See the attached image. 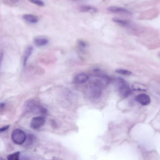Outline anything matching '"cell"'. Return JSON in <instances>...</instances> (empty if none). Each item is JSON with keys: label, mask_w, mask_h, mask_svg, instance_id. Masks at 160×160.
<instances>
[{"label": "cell", "mask_w": 160, "mask_h": 160, "mask_svg": "<svg viewBox=\"0 0 160 160\" xmlns=\"http://www.w3.org/2000/svg\"><path fill=\"white\" fill-rule=\"evenodd\" d=\"M35 137L33 135L28 134L27 137L26 136V140L27 145L28 146L32 145L35 142Z\"/></svg>", "instance_id": "14"}, {"label": "cell", "mask_w": 160, "mask_h": 160, "mask_svg": "<svg viewBox=\"0 0 160 160\" xmlns=\"http://www.w3.org/2000/svg\"><path fill=\"white\" fill-rule=\"evenodd\" d=\"M20 152H17L8 155L7 157L8 160H19V158Z\"/></svg>", "instance_id": "15"}, {"label": "cell", "mask_w": 160, "mask_h": 160, "mask_svg": "<svg viewBox=\"0 0 160 160\" xmlns=\"http://www.w3.org/2000/svg\"><path fill=\"white\" fill-rule=\"evenodd\" d=\"M33 48L31 46H28L26 49L23 58V65L25 67L28 60L32 53Z\"/></svg>", "instance_id": "12"}, {"label": "cell", "mask_w": 160, "mask_h": 160, "mask_svg": "<svg viewBox=\"0 0 160 160\" xmlns=\"http://www.w3.org/2000/svg\"><path fill=\"white\" fill-rule=\"evenodd\" d=\"M22 18L26 22L31 24L36 23L39 21L37 16L31 14H25L23 15Z\"/></svg>", "instance_id": "11"}, {"label": "cell", "mask_w": 160, "mask_h": 160, "mask_svg": "<svg viewBox=\"0 0 160 160\" xmlns=\"http://www.w3.org/2000/svg\"></svg>", "instance_id": "24"}, {"label": "cell", "mask_w": 160, "mask_h": 160, "mask_svg": "<svg viewBox=\"0 0 160 160\" xmlns=\"http://www.w3.org/2000/svg\"><path fill=\"white\" fill-rule=\"evenodd\" d=\"M101 85L98 80L93 81L90 84V93L92 97L97 98L100 96L101 92Z\"/></svg>", "instance_id": "3"}, {"label": "cell", "mask_w": 160, "mask_h": 160, "mask_svg": "<svg viewBox=\"0 0 160 160\" xmlns=\"http://www.w3.org/2000/svg\"><path fill=\"white\" fill-rule=\"evenodd\" d=\"M76 43L78 47L81 49L85 48L87 46V43L84 41L78 39L76 41Z\"/></svg>", "instance_id": "17"}, {"label": "cell", "mask_w": 160, "mask_h": 160, "mask_svg": "<svg viewBox=\"0 0 160 160\" xmlns=\"http://www.w3.org/2000/svg\"><path fill=\"white\" fill-rule=\"evenodd\" d=\"M115 72L117 73L125 75H130L132 73V72L129 71L122 69H117L116 70Z\"/></svg>", "instance_id": "18"}, {"label": "cell", "mask_w": 160, "mask_h": 160, "mask_svg": "<svg viewBox=\"0 0 160 160\" xmlns=\"http://www.w3.org/2000/svg\"><path fill=\"white\" fill-rule=\"evenodd\" d=\"M5 104L4 102H2L0 103V109H2L5 106Z\"/></svg>", "instance_id": "22"}, {"label": "cell", "mask_w": 160, "mask_h": 160, "mask_svg": "<svg viewBox=\"0 0 160 160\" xmlns=\"http://www.w3.org/2000/svg\"><path fill=\"white\" fill-rule=\"evenodd\" d=\"M24 107L25 111L28 112L39 113L42 115H46L47 113V111L45 108L33 100L26 101Z\"/></svg>", "instance_id": "1"}, {"label": "cell", "mask_w": 160, "mask_h": 160, "mask_svg": "<svg viewBox=\"0 0 160 160\" xmlns=\"http://www.w3.org/2000/svg\"><path fill=\"white\" fill-rule=\"evenodd\" d=\"M78 10L80 12L91 13H95L98 11V10L96 8L91 6L87 5L80 6L79 7Z\"/></svg>", "instance_id": "10"}, {"label": "cell", "mask_w": 160, "mask_h": 160, "mask_svg": "<svg viewBox=\"0 0 160 160\" xmlns=\"http://www.w3.org/2000/svg\"><path fill=\"white\" fill-rule=\"evenodd\" d=\"M112 20L113 22L122 25H127L129 24V22L127 20L121 19L118 18H113Z\"/></svg>", "instance_id": "16"}, {"label": "cell", "mask_w": 160, "mask_h": 160, "mask_svg": "<svg viewBox=\"0 0 160 160\" xmlns=\"http://www.w3.org/2000/svg\"><path fill=\"white\" fill-rule=\"evenodd\" d=\"M9 127V125H7L4 126L1 128H0V132H2L8 129Z\"/></svg>", "instance_id": "20"}, {"label": "cell", "mask_w": 160, "mask_h": 160, "mask_svg": "<svg viewBox=\"0 0 160 160\" xmlns=\"http://www.w3.org/2000/svg\"><path fill=\"white\" fill-rule=\"evenodd\" d=\"M135 99L140 104L143 105H147L151 102L150 98L147 94L141 93L136 96Z\"/></svg>", "instance_id": "6"}, {"label": "cell", "mask_w": 160, "mask_h": 160, "mask_svg": "<svg viewBox=\"0 0 160 160\" xmlns=\"http://www.w3.org/2000/svg\"><path fill=\"white\" fill-rule=\"evenodd\" d=\"M3 53L2 52H0V68L2 63V61L3 58Z\"/></svg>", "instance_id": "21"}, {"label": "cell", "mask_w": 160, "mask_h": 160, "mask_svg": "<svg viewBox=\"0 0 160 160\" xmlns=\"http://www.w3.org/2000/svg\"><path fill=\"white\" fill-rule=\"evenodd\" d=\"M133 90L135 91H146L147 88L145 85L139 82L134 83L132 86Z\"/></svg>", "instance_id": "13"}, {"label": "cell", "mask_w": 160, "mask_h": 160, "mask_svg": "<svg viewBox=\"0 0 160 160\" xmlns=\"http://www.w3.org/2000/svg\"><path fill=\"white\" fill-rule=\"evenodd\" d=\"M0 160H3L2 158H0Z\"/></svg>", "instance_id": "23"}, {"label": "cell", "mask_w": 160, "mask_h": 160, "mask_svg": "<svg viewBox=\"0 0 160 160\" xmlns=\"http://www.w3.org/2000/svg\"><path fill=\"white\" fill-rule=\"evenodd\" d=\"M107 10L112 13H121L131 15L132 13L128 10L121 7L111 6L107 7Z\"/></svg>", "instance_id": "7"}, {"label": "cell", "mask_w": 160, "mask_h": 160, "mask_svg": "<svg viewBox=\"0 0 160 160\" xmlns=\"http://www.w3.org/2000/svg\"><path fill=\"white\" fill-rule=\"evenodd\" d=\"M88 79L89 76L87 74L84 73H79L75 76L73 82L76 84H82L86 82Z\"/></svg>", "instance_id": "8"}, {"label": "cell", "mask_w": 160, "mask_h": 160, "mask_svg": "<svg viewBox=\"0 0 160 160\" xmlns=\"http://www.w3.org/2000/svg\"><path fill=\"white\" fill-rule=\"evenodd\" d=\"M46 122V118L43 116H38L33 118L30 123L31 128L37 130L42 126Z\"/></svg>", "instance_id": "5"}, {"label": "cell", "mask_w": 160, "mask_h": 160, "mask_svg": "<svg viewBox=\"0 0 160 160\" xmlns=\"http://www.w3.org/2000/svg\"><path fill=\"white\" fill-rule=\"evenodd\" d=\"M29 1L38 6L42 7L45 5V3L40 0H30Z\"/></svg>", "instance_id": "19"}, {"label": "cell", "mask_w": 160, "mask_h": 160, "mask_svg": "<svg viewBox=\"0 0 160 160\" xmlns=\"http://www.w3.org/2000/svg\"><path fill=\"white\" fill-rule=\"evenodd\" d=\"M119 93L122 97H127L131 93V89L128 85L122 78H119Z\"/></svg>", "instance_id": "4"}, {"label": "cell", "mask_w": 160, "mask_h": 160, "mask_svg": "<svg viewBox=\"0 0 160 160\" xmlns=\"http://www.w3.org/2000/svg\"><path fill=\"white\" fill-rule=\"evenodd\" d=\"M48 40L46 38L42 37H37L33 40L34 44L37 47H42L47 45Z\"/></svg>", "instance_id": "9"}, {"label": "cell", "mask_w": 160, "mask_h": 160, "mask_svg": "<svg viewBox=\"0 0 160 160\" xmlns=\"http://www.w3.org/2000/svg\"><path fill=\"white\" fill-rule=\"evenodd\" d=\"M11 138L13 142L16 144L21 145L25 142L26 135L25 132L20 129H14L11 134Z\"/></svg>", "instance_id": "2"}]
</instances>
